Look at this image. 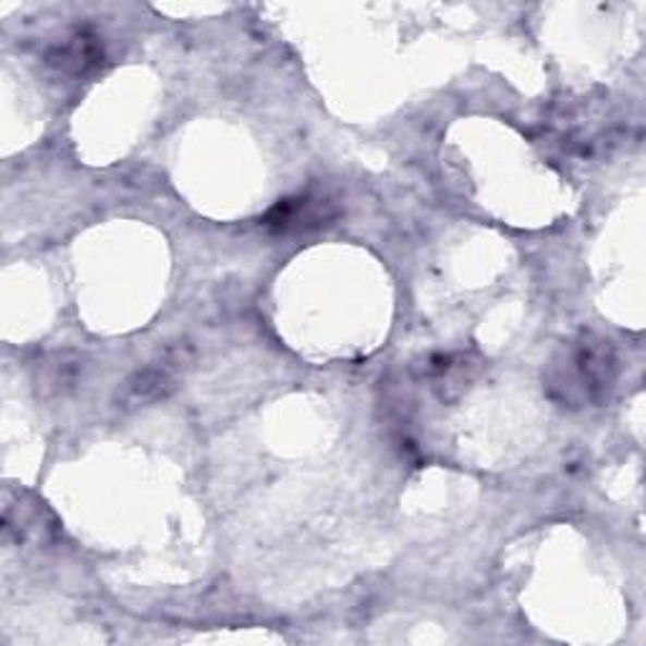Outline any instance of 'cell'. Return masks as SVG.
Masks as SVG:
<instances>
[{
	"label": "cell",
	"mask_w": 646,
	"mask_h": 646,
	"mask_svg": "<svg viewBox=\"0 0 646 646\" xmlns=\"http://www.w3.org/2000/svg\"><path fill=\"white\" fill-rule=\"evenodd\" d=\"M329 203L326 199H310V197H291L281 199L273 210L266 215L263 226L273 233H296V230L321 228L329 220Z\"/></svg>",
	"instance_id": "6da1fadb"
},
{
	"label": "cell",
	"mask_w": 646,
	"mask_h": 646,
	"mask_svg": "<svg viewBox=\"0 0 646 646\" xmlns=\"http://www.w3.org/2000/svg\"><path fill=\"white\" fill-rule=\"evenodd\" d=\"M101 61V49L97 44V38H89V36H76L71 38V44L59 49V66L63 69H74L82 74V71H89L94 66H99Z\"/></svg>",
	"instance_id": "7a4b0ae2"
}]
</instances>
